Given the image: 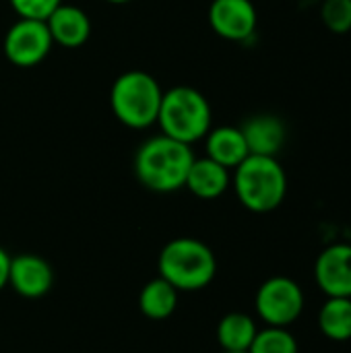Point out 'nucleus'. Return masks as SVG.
<instances>
[{
	"instance_id": "obj_1",
	"label": "nucleus",
	"mask_w": 351,
	"mask_h": 353,
	"mask_svg": "<svg viewBox=\"0 0 351 353\" xmlns=\"http://www.w3.org/2000/svg\"><path fill=\"white\" fill-rule=\"evenodd\" d=\"M194 157L192 145L159 132L139 145L132 168L137 180L147 190L168 194L184 188Z\"/></svg>"
},
{
	"instance_id": "obj_2",
	"label": "nucleus",
	"mask_w": 351,
	"mask_h": 353,
	"mask_svg": "<svg viewBox=\"0 0 351 353\" xmlns=\"http://www.w3.org/2000/svg\"><path fill=\"white\" fill-rule=\"evenodd\" d=\"M232 186L244 209L252 213H271L288 194V176L277 157L248 155L234 168Z\"/></svg>"
},
{
	"instance_id": "obj_3",
	"label": "nucleus",
	"mask_w": 351,
	"mask_h": 353,
	"mask_svg": "<svg viewBox=\"0 0 351 353\" xmlns=\"http://www.w3.org/2000/svg\"><path fill=\"white\" fill-rule=\"evenodd\" d=\"M161 134L194 145L213 128V112L209 99L194 87L176 85L163 91L157 122Z\"/></svg>"
},
{
	"instance_id": "obj_4",
	"label": "nucleus",
	"mask_w": 351,
	"mask_h": 353,
	"mask_svg": "<svg viewBox=\"0 0 351 353\" xmlns=\"http://www.w3.org/2000/svg\"><path fill=\"white\" fill-rule=\"evenodd\" d=\"M157 271L178 292H201L215 279L217 259L203 240L176 238L161 248Z\"/></svg>"
},
{
	"instance_id": "obj_5",
	"label": "nucleus",
	"mask_w": 351,
	"mask_h": 353,
	"mask_svg": "<svg viewBox=\"0 0 351 353\" xmlns=\"http://www.w3.org/2000/svg\"><path fill=\"white\" fill-rule=\"evenodd\" d=\"M163 89L147 70H126L116 77L110 89V108L120 124L132 130L151 128L157 122Z\"/></svg>"
},
{
	"instance_id": "obj_6",
	"label": "nucleus",
	"mask_w": 351,
	"mask_h": 353,
	"mask_svg": "<svg viewBox=\"0 0 351 353\" xmlns=\"http://www.w3.org/2000/svg\"><path fill=\"white\" fill-rule=\"evenodd\" d=\"M306 306L304 290L298 281L285 275L269 277L257 290L254 310L267 327H290L294 325Z\"/></svg>"
},
{
	"instance_id": "obj_7",
	"label": "nucleus",
	"mask_w": 351,
	"mask_h": 353,
	"mask_svg": "<svg viewBox=\"0 0 351 353\" xmlns=\"http://www.w3.org/2000/svg\"><path fill=\"white\" fill-rule=\"evenodd\" d=\"M54 48L46 21L17 19L2 39L4 56L19 68H33L41 64Z\"/></svg>"
},
{
	"instance_id": "obj_8",
	"label": "nucleus",
	"mask_w": 351,
	"mask_h": 353,
	"mask_svg": "<svg viewBox=\"0 0 351 353\" xmlns=\"http://www.w3.org/2000/svg\"><path fill=\"white\" fill-rule=\"evenodd\" d=\"M207 19L213 33L228 41H248L259 25V12L252 0H213Z\"/></svg>"
},
{
	"instance_id": "obj_9",
	"label": "nucleus",
	"mask_w": 351,
	"mask_h": 353,
	"mask_svg": "<svg viewBox=\"0 0 351 353\" xmlns=\"http://www.w3.org/2000/svg\"><path fill=\"white\" fill-rule=\"evenodd\" d=\"M314 281L327 298H351V244H331L317 256Z\"/></svg>"
},
{
	"instance_id": "obj_10",
	"label": "nucleus",
	"mask_w": 351,
	"mask_h": 353,
	"mask_svg": "<svg viewBox=\"0 0 351 353\" xmlns=\"http://www.w3.org/2000/svg\"><path fill=\"white\" fill-rule=\"evenodd\" d=\"M8 285L14 294L27 300H37L50 294L54 285V269L39 254H17L10 256L8 265Z\"/></svg>"
},
{
	"instance_id": "obj_11",
	"label": "nucleus",
	"mask_w": 351,
	"mask_h": 353,
	"mask_svg": "<svg viewBox=\"0 0 351 353\" xmlns=\"http://www.w3.org/2000/svg\"><path fill=\"white\" fill-rule=\"evenodd\" d=\"M48 31L52 41L62 48H81L91 37V19L77 4H60L48 19Z\"/></svg>"
},
{
	"instance_id": "obj_12",
	"label": "nucleus",
	"mask_w": 351,
	"mask_h": 353,
	"mask_svg": "<svg viewBox=\"0 0 351 353\" xmlns=\"http://www.w3.org/2000/svg\"><path fill=\"white\" fill-rule=\"evenodd\" d=\"M240 130L244 134L250 155L277 157L288 137V128L283 120L275 114H257L248 118L240 126Z\"/></svg>"
},
{
	"instance_id": "obj_13",
	"label": "nucleus",
	"mask_w": 351,
	"mask_h": 353,
	"mask_svg": "<svg viewBox=\"0 0 351 353\" xmlns=\"http://www.w3.org/2000/svg\"><path fill=\"white\" fill-rule=\"evenodd\" d=\"M230 186H232V170L209 159L207 155L194 157L184 184V188H188L190 194L203 201H213L223 196Z\"/></svg>"
},
{
	"instance_id": "obj_14",
	"label": "nucleus",
	"mask_w": 351,
	"mask_h": 353,
	"mask_svg": "<svg viewBox=\"0 0 351 353\" xmlns=\"http://www.w3.org/2000/svg\"><path fill=\"white\" fill-rule=\"evenodd\" d=\"M203 141L207 157L228 170L238 168L250 155L240 126H215L207 132Z\"/></svg>"
},
{
	"instance_id": "obj_15",
	"label": "nucleus",
	"mask_w": 351,
	"mask_h": 353,
	"mask_svg": "<svg viewBox=\"0 0 351 353\" xmlns=\"http://www.w3.org/2000/svg\"><path fill=\"white\" fill-rule=\"evenodd\" d=\"M259 333V327L252 316L244 312H230L217 323V343L221 352L248 353L254 337Z\"/></svg>"
},
{
	"instance_id": "obj_16",
	"label": "nucleus",
	"mask_w": 351,
	"mask_h": 353,
	"mask_svg": "<svg viewBox=\"0 0 351 353\" xmlns=\"http://www.w3.org/2000/svg\"><path fill=\"white\" fill-rule=\"evenodd\" d=\"M178 290L161 277L151 279L143 285L139 296L141 312L151 321H166L178 308Z\"/></svg>"
},
{
	"instance_id": "obj_17",
	"label": "nucleus",
	"mask_w": 351,
	"mask_h": 353,
	"mask_svg": "<svg viewBox=\"0 0 351 353\" xmlns=\"http://www.w3.org/2000/svg\"><path fill=\"white\" fill-rule=\"evenodd\" d=\"M317 325L329 341H351V298H327L319 310Z\"/></svg>"
},
{
	"instance_id": "obj_18",
	"label": "nucleus",
	"mask_w": 351,
	"mask_h": 353,
	"mask_svg": "<svg viewBox=\"0 0 351 353\" xmlns=\"http://www.w3.org/2000/svg\"><path fill=\"white\" fill-rule=\"evenodd\" d=\"M248 353H300V347L288 327H265L259 329Z\"/></svg>"
},
{
	"instance_id": "obj_19",
	"label": "nucleus",
	"mask_w": 351,
	"mask_h": 353,
	"mask_svg": "<svg viewBox=\"0 0 351 353\" xmlns=\"http://www.w3.org/2000/svg\"><path fill=\"white\" fill-rule=\"evenodd\" d=\"M323 25L337 35L351 31V0H323L321 4Z\"/></svg>"
},
{
	"instance_id": "obj_20",
	"label": "nucleus",
	"mask_w": 351,
	"mask_h": 353,
	"mask_svg": "<svg viewBox=\"0 0 351 353\" xmlns=\"http://www.w3.org/2000/svg\"><path fill=\"white\" fill-rule=\"evenodd\" d=\"M8 2L19 19H37V21H46L62 4V0H8Z\"/></svg>"
},
{
	"instance_id": "obj_21",
	"label": "nucleus",
	"mask_w": 351,
	"mask_h": 353,
	"mask_svg": "<svg viewBox=\"0 0 351 353\" xmlns=\"http://www.w3.org/2000/svg\"><path fill=\"white\" fill-rule=\"evenodd\" d=\"M8 265H10V254L0 246V292L8 285Z\"/></svg>"
},
{
	"instance_id": "obj_22",
	"label": "nucleus",
	"mask_w": 351,
	"mask_h": 353,
	"mask_svg": "<svg viewBox=\"0 0 351 353\" xmlns=\"http://www.w3.org/2000/svg\"><path fill=\"white\" fill-rule=\"evenodd\" d=\"M106 2H110V4H128L132 0H106Z\"/></svg>"
},
{
	"instance_id": "obj_23",
	"label": "nucleus",
	"mask_w": 351,
	"mask_h": 353,
	"mask_svg": "<svg viewBox=\"0 0 351 353\" xmlns=\"http://www.w3.org/2000/svg\"><path fill=\"white\" fill-rule=\"evenodd\" d=\"M221 353H236V352H221Z\"/></svg>"
}]
</instances>
